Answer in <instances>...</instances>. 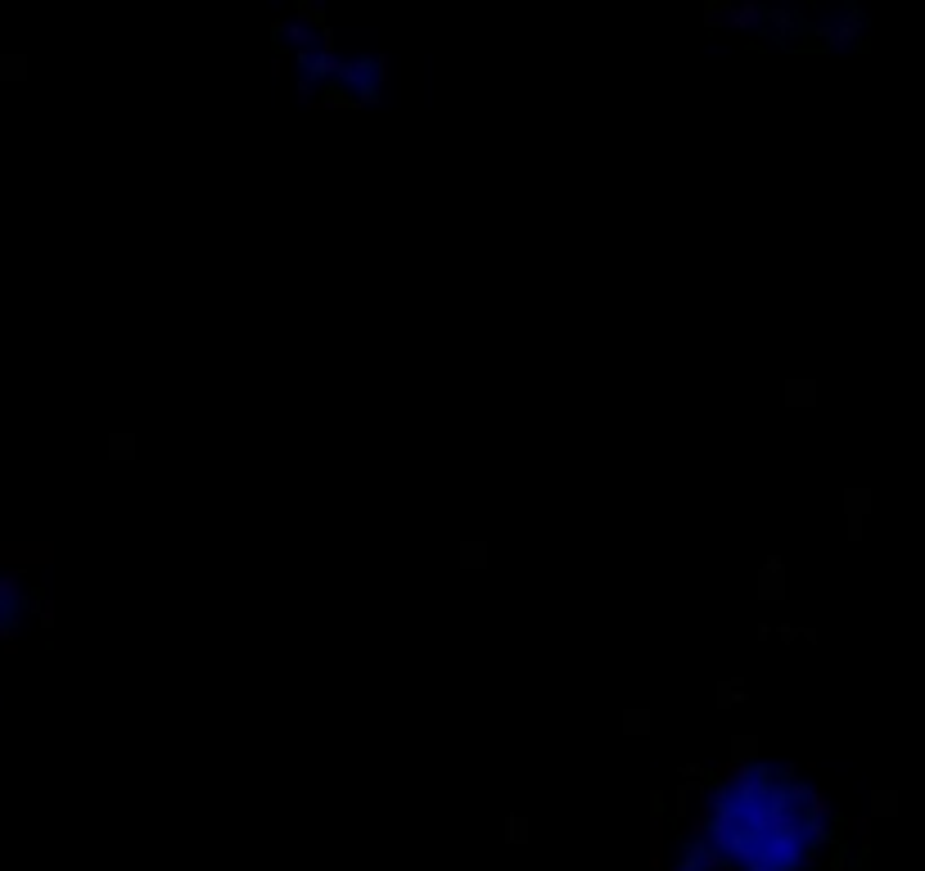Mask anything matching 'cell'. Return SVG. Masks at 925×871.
Returning <instances> with one entry per match:
<instances>
[{
	"label": "cell",
	"mask_w": 925,
	"mask_h": 871,
	"mask_svg": "<svg viewBox=\"0 0 925 871\" xmlns=\"http://www.w3.org/2000/svg\"><path fill=\"white\" fill-rule=\"evenodd\" d=\"M54 546L50 542H0V569H28V564H50Z\"/></svg>",
	"instance_id": "6da1fadb"
},
{
	"label": "cell",
	"mask_w": 925,
	"mask_h": 871,
	"mask_svg": "<svg viewBox=\"0 0 925 871\" xmlns=\"http://www.w3.org/2000/svg\"><path fill=\"white\" fill-rule=\"evenodd\" d=\"M786 588H790V569H786V560H781V555H767L763 569H758V578H754L758 601H786Z\"/></svg>",
	"instance_id": "7a4b0ae2"
},
{
	"label": "cell",
	"mask_w": 925,
	"mask_h": 871,
	"mask_svg": "<svg viewBox=\"0 0 925 871\" xmlns=\"http://www.w3.org/2000/svg\"><path fill=\"white\" fill-rule=\"evenodd\" d=\"M758 763V736H732V763L727 768H754Z\"/></svg>",
	"instance_id": "3957f363"
},
{
	"label": "cell",
	"mask_w": 925,
	"mask_h": 871,
	"mask_svg": "<svg viewBox=\"0 0 925 871\" xmlns=\"http://www.w3.org/2000/svg\"><path fill=\"white\" fill-rule=\"evenodd\" d=\"M651 709H623V718H618V727H623V736H651Z\"/></svg>",
	"instance_id": "277c9868"
},
{
	"label": "cell",
	"mask_w": 925,
	"mask_h": 871,
	"mask_svg": "<svg viewBox=\"0 0 925 871\" xmlns=\"http://www.w3.org/2000/svg\"><path fill=\"white\" fill-rule=\"evenodd\" d=\"M817 402V384L813 380H790L786 384V407H813Z\"/></svg>",
	"instance_id": "5b68a950"
},
{
	"label": "cell",
	"mask_w": 925,
	"mask_h": 871,
	"mask_svg": "<svg viewBox=\"0 0 925 871\" xmlns=\"http://www.w3.org/2000/svg\"><path fill=\"white\" fill-rule=\"evenodd\" d=\"M736 704H745V678L718 682V709H736Z\"/></svg>",
	"instance_id": "8992f818"
},
{
	"label": "cell",
	"mask_w": 925,
	"mask_h": 871,
	"mask_svg": "<svg viewBox=\"0 0 925 871\" xmlns=\"http://www.w3.org/2000/svg\"><path fill=\"white\" fill-rule=\"evenodd\" d=\"M732 14H736V5H732V0H704V23H708V28H718V23H732Z\"/></svg>",
	"instance_id": "52a82bcc"
},
{
	"label": "cell",
	"mask_w": 925,
	"mask_h": 871,
	"mask_svg": "<svg viewBox=\"0 0 925 871\" xmlns=\"http://www.w3.org/2000/svg\"><path fill=\"white\" fill-rule=\"evenodd\" d=\"M28 78V59L23 54H5L0 59V82H23Z\"/></svg>",
	"instance_id": "ba28073f"
},
{
	"label": "cell",
	"mask_w": 925,
	"mask_h": 871,
	"mask_svg": "<svg viewBox=\"0 0 925 871\" xmlns=\"http://www.w3.org/2000/svg\"><path fill=\"white\" fill-rule=\"evenodd\" d=\"M131 456H135L131 433H109V461H131Z\"/></svg>",
	"instance_id": "9c48e42d"
},
{
	"label": "cell",
	"mask_w": 925,
	"mask_h": 871,
	"mask_svg": "<svg viewBox=\"0 0 925 871\" xmlns=\"http://www.w3.org/2000/svg\"><path fill=\"white\" fill-rule=\"evenodd\" d=\"M487 564V542H461V569H483Z\"/></svg>",
	"instance_id": "30bf717a"
},
{
	"label": "cell",
	"mask_w": 925,
	"mask_h": 871,
	"mask_svg": "<svg viewBox=\"0 0 925 871\" xmlns=\"http://www.w3.org/2000/svg\"><path fill=\"white\" fill-rule=\"evenodd\" d=\"M763 14H767V5H754V0H749V5H736L732 23H736V28H758V23H763Z\"/></svg>",
	"instance_id": "8fae6325"
},
{
	"label": "cell",
	"mask_w": 925,
	"mask_h": 871,
	"mask_svg": "<svg viewBox=\"0 0 925 871\" xmlns=\"http://www.w3.org/2000/svg\"><path fill=\"white\" fill-rule=\"evenodd\" d=\"M844 505H848V515H853V520H863V515H867V505H872V497H867V492H858V488H848V492H844Z\"/></svg>",
	"instance_id": "7c38bea8"
},
{
	"label": "cell",
	"mask_w": 925,
	"mask_h": 871,
	"mask_svg": "<svg viewBox=\"0 0 925 871\" xmlns=\"http://www.w3.org/2000/svg\"><path fill=\"white\" fill-rule=\"evenodd\" d=\"M664 813H668V790H655L651 794V818H655V826L664 822Z\"/></svg>",
	"instance_id": "4fadbf2b"
},
{
	"label": "cell",
	"mask_w": 925,
	"mask_h": 871,
	"mask_svg": "<svg viewBox=\"0 0 925 871\" xmlns=\"http://www.w3.org/2000/svg\"><path fill=\"white\" fill-rule=\"evenodd\" d=\"M506 835H511V844H524V840H528V822H524V818H511V822H506Z\"/></svg>",
	"instance_id": "5bb4252c"
},
{
	"label": "cell",
	"mask_w": 925,
	"mask_h": 871,
	"mask_svg": "<svg viewBox=\"0 0 925 871\" xmlns=\"http://www.w3.org/2000/svg\"><path fill=\"white\" fill-rule=\"evenodd\" d=\"M37 623H41V628H45V632H50V628H54V601H50V596H45V601H41V610H37Z\"/></svg>",
	"instance_id": "9a60e30c"
},
{
	"label": "cell",
	"mask_w": 925,
	"mask_h": 871,
	"mask_svg": "<svg viewBox=\"0 0 925 871\" xmlns=\"http://www.w3.org/2000/svg\"><path fill=\"white\" fill-rule=\"evenodd\" d=\"M872 809H876V813H894V794L876 790V794H872Z\"/></svg>",
	"instance_id": "2e32d148"
},
{
	"label": "cell",
	"mask_w": 925,
	"mask_h": 871,
	"mask_svg": "<svg viewBox=\"0 0 925 871\" xmlns=\"http://www.w3.org/2000/svg\"><path fill=\"white\" fill-rule=\"evenodd\" d=\"M776 637L790 645V641H799V637H804V628H795V623H781V628H776Z\"/></svg>",
	"instance_id": "e0dca14e"
},
{
	"label": "cell",
	"mask_w": 925,
	"mask_h": 871,
	"mask_svg": "<svg viewBox=\"0 0 925 871\" xmlns=\"http://www.w3.org/2000/svg\"><path fill=\"white\" fill-rule=\"evenodd\" d=\"M754 637H758V641H772V637H776V628H772V623H758V628H754Z\"/></svg>",
	"instance_id": "ac0fdd59"
}]
</instances>
